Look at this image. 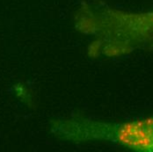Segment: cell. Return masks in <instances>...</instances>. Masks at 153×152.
Returning a JSON list of instances; mask_svg holds the SVG:
<instances>
[{
  "label": "cell",
  "instance_id": "1",
  "mask_svg": "<svg viewBox=\"0 0 153 152\" xmlns=\"http://www.w3.org/2000/svg\"><path fill=\"white\" fill-rule=\"evenodd\" d=\"M107 136L114 142L138 151L153 152V117L112 126Z\"/></svg>",
  "mask_w": 153,
  "mask_h": 152
},
{
  "label": "cell",
  "instance_id": "2",
  "mask_svg": "<svg viewBox=\"0 0 153 152\" xmlns=\"http://www.w3.org/2000/svg\"><path fill=\"white\" fill-rule=\"evenodd\" d=\"M149 19H151V20H152V22H153V13H152V15L149 16Z\"/></svg>",
  "mask_w": 153,
  "mask_h": 152
}]
</instances>
